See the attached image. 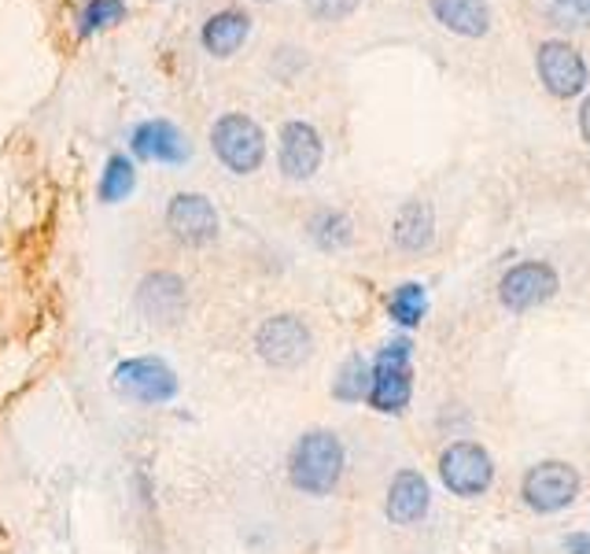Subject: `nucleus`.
Instances as JSON below:
<instances>
[{"label":"nucleus","mask_w":590,"mask_h":554,"mask_svg":"<svg viewBox=\"0 0 590 554\" xmlns=\"http://www.w3.org/2000/svg\"><path fill=\"white\" fill-rule=\"evenodd\" d=\"M129 148H134V156L145 159V163L181 167L192 159L189 137L181 134L174 123H167V118H148V123H140L134 134H129Z\"/></svg>","instance_id":"obj_10"},{"label":"nucleus","mask_w":590,"mask_h":554,"mask_svg":"<svg viewBox=\"0 0 590 554\" xmlns=\"http://www.w3.org/2000/svg\"><path fill=\"white\" fill-rule=\"evenodd\" d=\"M538 78L554 97H576L587 86V64L572 45L565 42H546L538 48Z\"/></svg>","instance_id":"obj_13"},{"label":"nucleus","mask_w":590,"mask_h":554,"mask_svg":"<svg viewBox=\"0 0 590 554\" xmlns=\"http://www.w3.org/2000/svg\"><path fill=\"white\" fill-rule=\"evenodd\" d=\"M115 388L122 399L137 403V407H162V403L178 399L181 381L174 366L162 362L159 355H137L122 359L115 366Z\"/></svg>","instance_id":"obj_4"},{"label":"nucleus","mask_w":590,"mask_h":554,"mask_svg":"<svg viewBox=\"0 0 590 554\" xmlns=\"http://www.w3.org/2000/svg\"><path fill=\"white\" fill-rule=\"evenodd\" d=\"M568 551L572 554H590V536H568Z\"/></svg>","instance_id":"obj_26"},{"label":"nucleus","mask_w":590,"mask_h":554,"mask_svg":"<svg viewBox=\"0 0 590 554\" xmlns=\"http://www.w3.org/2000/svg\"><path fill=\"white\" fill-rule=\"evenodd\" d=\"M432 15L451 30V34L462 37H484L487 26H491V8L487 0H429Z\"/></svg>","instance_id":"obj_17"},{"label":"nucleus","mask_w":590,"mask_h":554,"mask_svg":"<svg viewBox=\"0 0 590 554\" xmlns=\"http://www.w3.org/2000/svg\"><path fill=\"white\" fill-rule=\"evenodd\" d=\"M348 451L332 429H307L288 451V485L299 496H332L343 480Z\"/></svg>","instance_id":"obj_1"},{"label":"nucleus","mask_w":590,"mask_h":554,"mask_svg":"<svg viewBox=\"0 0 590 554\" xmlns=\"http://www.w3.org/2000/svg\"><path fill=\"white\" fill-rule=\"evenodd\" d=\"M256 355L270 370H299L314 355V332L299 315H270L256 329Z\"/></svg>","instance_id":"obj_5"},{"label":"nucleus","mask_w":590,"mask_h":554,"mask_svg":"<svg viewBox=\"0 0 590 554\" xmlns=\"http://www.w3.org/2000/svg\"><path fill=\"white\" fill-rule=\"evenodd\" d=\"M521 496L538 513L565 510L579 496V473L568 462H538V466L527 470Z\"/></svg>","instance_id":"obj_9"},{"label":"nucleus","mask_w":590,"mask_h":554,"mask_svg":"<svg viewBox=\"0 0 590 554\" xmlns=\"http://www.w3.org/2000/svg\"><path fill=\"white\" fill-rule=\"evenodd\" d=\"M579 129H583V140L590 145V97L583 100V108H579Z\"/></svg>","instance_id":"obj_25"},{"label":"nucleus","mask_w":590,"mask_h":554,"mask_svg":"<svg viewBox=\"0 0 590 554\" xmlns=\"http://www.w3.org/2000/svg\"><path fill=\"white\" fill-rule=\"evenodd\" d=\"M362 0H307L310 15L321 19V23H336V19H348Z\"/></svg>","instance_id":"obj_23"},{"label":"nucleus","mask_w":590,"mask_h":554,"mask_svg":"<svg viewBox=\"0 0 590 554\" xmlns=\"http://www.w3.org/2000/svg\"><path fill=\"white\" fill-rule=\"evenodd\" d=\"M137 315L156 329H174L189 315V285L174 270H148L134 292Z\"/></svg>","instance_id":"obj_6"},{"label":"nucleus","mask_w":590,"mask_h":554,"mask_svg":"<svg viewBox=\"0 0 590 554\" xmlns=\"http://www.w3.org/2000/svg\"><path fill=\"white\" fill-rule=\"evenodd\" d=\"M561 12L572 15L576 23L579 19H590V0H561Z\"/></svg>","instance_id":"obj_24"},{"label":"nucleus","mask_w":590,"mask_h":554,"mask_svg":"<svg viewBox=\"0 0 590 554\" xmlns=\"http://www.w3.org/2000/svg\"><path fill=\"white\" fill-rule=\"evenodd\" d=\"M388 315L399 321L406 329H417L429 315V292L424 285H417V281H406L388 296Z\"/></svg>","instance_id":"obj_20"},{"label":"nucleus","mask_w":590,"mask_h":554,"mask_svg":"<svg viewBox=\"0 0 590 554\" xmlns=\"http://www.w3.org/2000/svg\"><path fill=\"white\" fill-rule=\"evenodd\" d=\"M554 292H557L554 267L521 263L502 278V285H498V299H502V307H510V310H532L538 304H546Z\"/></svg>","instance_id":"obj_12"},{"label":"nucleus","mask_w":590,"mask_h":554,"mask_svg":"<svg viewBox=\"0 0 590 554\" xmlns=\"http://www.w3.org/2000/svg\"><path fill=\"white\" fill-rule=\"evenodd\" d=\"M432 234H435V215H432V204L429 200H410V204L399 207L395 215V226H392V240L399 251H424L432 245Z\"/></svg>","instance_id":"obj_15"},{"label":"nucleus","mask_w":590,"mask_h":554,"mask_svg":"<svg viewBox=\"0 0 590 554\" xmlns=\"http://www.w3.org/2000/svg\"><path fill=\"white\" fill-rule=\"evenodd\" d=\"M432 491L429 480L417 470H399L388 485V499H384V513H388L392 525H417V521L429 513Z\"/></svg>","instance_id":"obj_14"},{"label":"nucleus","mask_w":590,"mask_h":554,"mask_svg":"<svg viewBox=\"0 0 590 554\" xmlns=\"http://www.w3.org/2000/svg\"><path fill=\"white\" fill-rule=\"evenodd\" d=\"M307 237L314 240V248H321V251H343L354 240V226L343 211L321 207V211H314L307 222Z\"/></svg>","instance_id":"obj_18"},{"label":"nucleus","mask_w":590,"mask_h":554,"mask_svg":"<svg viewBox=\"0 0 590 554\" xmlns=\"http://www.w3.org/2000/svg\"><path fill=\"white\" fill-rule=\"evenodd\" d=\"M167 229L174 234L178 245L185 248H207L218 240V211L207 196L200 193H178L167 204Z\"/></svg>","instance_id":"obj_8"},{"label":"nucleus","mask_w":590,"mask_h":554,"mask_svg":"<svg viewBox=\"0 0 590 554\" xmlns=\"http://www.w3.org/2000/svg\"><path fill=\"white\" fill-rule=\"evenodd\" d=\"M211 148H215L218 163L232 170V174H256L266 159V134L256 118L248 115H222L215 126H211Z\"/></svg>","instance_id":"obj_3"},{"label":"nucleus","mask_w":590,"mask_h":554,"mask_svg":"<svg viewBox=\"0 0 590 554\" xmlns=\"http://www.w3.org/2000/svg\"><path fill=\"white\" fill-rule=\"evenodd\" d=\"M325 159L321 134L310 123H284L281 126V174L292 181H307L318 174Z\"/></svg>","instance_id":"obj_11"},{"label":"nucleus","mask_w":590,"mask_h":554,"mask_svg":"<svg viewBox=\"0 0 590 554\" xmlns=\"http://www.w3.org/2000/svg\"><path fill=\"white\" fill-rule=\"evenodd\" d=\"M248 30H251V19L243 12H237V8H226V12H215L207 23H203L200 42L211 56L226 59V56L237 53L243 42H248Z\"/></svg>","instance_id":"obj_16"},{"label":"nucleus","mask_w":590,"mask_h":554,"mask_svg":"<svg viewBox=\"0 0 590 554\" xmlns=\"http://www.w3.org/2000/svg\"><path fill=\"white\" fill-rule=\"evenodd\" d=\"M134 189H137V167H134V159L129 156H111L107 159V167H104V174H100V200L104 204H122V200H129L134 196Z\"/></svg>","instance_id":"obj_19"},{"label":"nucleus","mask_w":590,"mask_h":554,"mask_svg":"<svg viewBox=\"0 0 590 554\" xmlns=\"http://www.w3.org/2000/svg\"><path fill=\"white\" fill-rule=\"evenodd\" d=\"M126 19V0H86L78 15V34L81 37H93L100 30H111Z\"/></svg>","instance_id":"obj_22"},{"label":"nucleus","mask_w":590,"mask_h":554,"mask_svg":"<svg viewBox=\"0 0 590 554\" xmlns=\"http://www.w3.org/2000/svg\"><path fill=\"white\" fill-rule=\"evenodd\" d=\"M332 396L340 403H362L370 396V362L362 355L343 359V366L336 370V381H332Z\"/></svg>","instance_id":"obj_21"},{"label":"nucleus","mask_w":590,"mask_h":554,"mask_svg":"<svg viewBox=\"0 0 590 554\" xmlns=\"http://www.w3.org/2000/svg\"><path fill=\"white\" fill-rule=\"evenodd\" d=\"M413 396V344L410 337H395L376 351L370 366V403L381 415H402Z\"/></svg>","instance_id":"obj_2"},{"label":"nucleus","mask_w":590,"mask_h":554,"mask_svg":"<svg viewBox=\"0 0 590 554\" xmlns=\"http://www.w3.org/2000/svg\"><path fill=\"white\" fill-rule=\"evenodd\" d=\"M440 480L446 491L462 499H476L491 488L495 480V462L491 455L473 440H457L440 455Z\"/></svg>","instance_id":"obj_7"}]
</instances>
